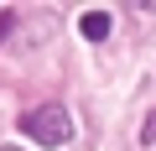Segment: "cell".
I'll return each mask as SVG.
<instances>
[{
    "label": "cell",
    "instance_id": "cell-1",
    "mask_svg": "<svg viewBox=\"0 0 156 151\" xmlns=\"http://www.w3.org/2000/svg\"><path fill=\"white\" fill-rule=\"evenodd\" d=\"M21 130L37 141V146H68L73 141V115L62 104H42V110H26L21 115Z\"/></svg>",
    "mask_w": 156,
    "mask_h": 151
},
{
    "label": "cell",
    "instance_id": "cell-2",
    "mask_svg": "<svg viewBox=\"0 0 156 151\" xmlns=\"http://www.w3.org/2000/svg\"><path fill=\"white\" fill-rule=\"evenodd\" d=\"M78 31H83L89 42H104V37H109V16H104V11H89L83 21H78Z\"/></svg>",
    "mask_w": 156,
    "mask_h": 151
},
{
    "label": "cell",
    "instance_id": "cell-3",
    "mask_svg": "<svg viewBox=\"0 0 156 151\" xmlns=\"http://www.w3.org/2000/svg\"><path fill=\"white\" fill-rule=\"evenodd\" d=\"M140 141H146V146H156V115H146V120H140Z\"/></svg>",
    "mask_w": 156,
    "mask_h": 151
},
{
    "label": "cell",
    "instance_id": "cell-4",
    "mask_svg": "<svg viewBox=\"0 0 156 151\" xmlns=\"http://www.w3.org/2000/svg\"><path fill=\"white\" fill-rule=\"evenodd\" d=\"M0 151H16V146H0Z\"/></svg>",
    "mask_w": 156,
    "mask_h": 151
}]
</instances>
